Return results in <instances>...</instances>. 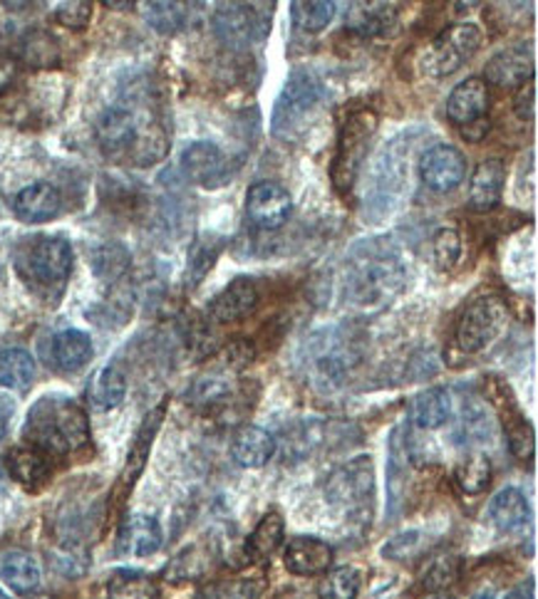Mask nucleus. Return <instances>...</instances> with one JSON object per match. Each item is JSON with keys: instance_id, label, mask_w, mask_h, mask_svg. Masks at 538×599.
Masks as SVG:
<instances>
[{"instance_id": "5fc2aeb1", "label": "nucleus", "mask_w": 538, "mask_h": 599, "mask_svg": "<svg viewBox=\"0 0 538 599\" xmlns=\"http://www.w3.org/2000/svg\"><path fill=\"white\" fill-rule=\"evenodd\" d=\"M472 599H496L494 592H479V595H474Z\"/></svg>"}, {"instance_id": "f3484780", "label": "nucleus", "mask_w": 538, "mask_h": 599, "mask_svg": "<svg viewBox=\"0 0 538 599\" xmlns=\"http://www.w3.org/2000/svg\"><path fill=\"white\" fill-rule=\"evenodd\" d=\"M164 414H167V402H162L159 406H154L152 412L147 416H144V422H142V426L137 431V436H134V441H132L127 464H124L122 476H120L117 490L122 493V498L127 496V493L134 488V483H137V478L142 476L144 466H147L149 451H152L154 438H157L159 428H162Z\"/></svg>"}, {"instance_id": "9d476101", "label": "nucleus", "mask_w": 538, "mask_h": 599, "mask_svg": "<svg viewBox=\"0 0 538 599\" xmlns=\"http://www.w3.org/2000/svg\"><path fill=\"white\" fill-rule=\"evenodd\" d=\"M325 496L335 506H343L348 515H365L372 506V496H375L372 458L360 456L350 461L348 466L338 468L328 481Z\"/></svg>"}, {"instance_id": "9b49d317", "label": "nucleus", "mask_w": 538, "mask_h": 599, "mask_svg": "<svg viewBox=\"0 0 538 599\" xmlns=\"http://www.w3.org/2000/svg\"><path fill=\"white\" fill-rule=\"evenodd\" d=\"M214 30L221 43L251 48L268 35V16L261 3H224L214 13Z\"/></svg>"}, {"instance_id": "49530a36", "label": "nucleus", "mask_w": 538, "mask_h": 599, "mask_svg": "<svg viewBox=\"0 0 538 599\" xmlns=\"http://www.w3.org/2000/svg\"><path fill=\"white\" fill-rule=\"evenodd\" d=\"M420 548H422V533L407 530V533L395 535V538L382 548V555L390 557V560H407V557H415Z\"/></svg>"}, {"instance_id": "f03ea898", "label": "nucleus", "mask_w": 538, "mask_h": 599, "mask_svg": "<svg viewBox=\"0 0 538 599\" xmlns=\"http://www.w3.org/2000/svg\"><path fill=\"white\" fill-rule=\"evenodd\" d=\"M407 282V262L390 238H370L350 250L345 292L358 304H380L395 298Z\"/></svg>"}, {"instance_id": "58836bf2", "label": "nucleus", "mask_w": 538, "mask_h": 599, "mask_svg": "<svg viewBox=\"0 0 538 599\" xmlns=\"http://www.w3.org/2000/svg\"><path fill=\"white\" fill-rule=\"evenodd\" d=\"M335 10L338 3H333V0H296V3H291V18L298 30L320 33L335 18Z\"/></svg>"}, {"instance_id": "cd10ccee", "label": "nucleus", "mask_w": 538, "mask_h": 599, "mask_svg": "<svg viewBox=\"0 0 538 599\" xmlns=\"http://www.w3.org/2000/svg\"><path fill=\"white\" fill-rule=\"evenodd\" d=\"M489 518L501 533H516L531 520V506L519 488H504L489 503Z\"/></svg>"}, {"instance_id": "dca6fc26", "label": "nucleus", "mask_w": 538, "mask_h": 599, "mask_svg": "<svg viewBox=\"0 0 538 599\" xmlns=\"http://www.w3.org/2000/svg\"><path fill=\"white\" fill-rule=\"evenodd\" d=\"M534 48L531 43H516L504 48L486 62L484 75L496 87H521L524 82L534 80Z\"/></svg>"}, {"instance_id": "4468645a", "label": "nucleus", "mask_w": 538, "mask_h": 599, "mask_svg": "<svg viewBox=\"0 0 538 599\" xmlns=\"http://www.w3.org/2000/svg\"><path fill=\"white\" fill-rule=\"evenodd\" d=\"M467 174V159L452 144H434L420 159V176L434 194H449L464 182Z\"/></svg>"}, {"instance_id": "0eeeda50", "label": "nucleus", "mask_w": 538, "mask_h": 599, "mask_svg": "<svg viewBox=\"0 0 538 599\" xmlns=\"http://www.w3.org/2000/svg\"><path fill=\"white\" fill-rule=\"evenodd\" d=\"M320 97H323V87L315 72L293 70L276 97L271 132L281 140H291L306 127V120L315 112Z\"/></svg>"}, {"instance_id": "8fccbe9b", "label": "nucleus", "mask_w": 538, "mask_h": 599, "mask_svg": "<svg viewBox=\"0 0 538 599\" xmlns=\"http://www.w3.org/2000/svg\"><path fill=\"white\" fill-rule=\"evenodd\" d=\"M18 78V62L8 55H0V94H3Z\"/></svg>"}, {"instance_id": "f8f14e48", "label": "nucleus", "mask_w": 538, "mask_h": 599, "mask_svg": "<svg viewBox=\"0 0 538 599\" xmlns=\"http://www.w3.org/2000/svg\"><path fill=\"white\" fill-rule=\"evenodd\" d=\"M489 396L492 404L496 406V412L501 416V424L506 431V441H509V448L514 458L519 461H531L534 451H536V434L534 426L529 424V419L524 416V412L516 404V399L511 394V389L506 386L499 380H489Z\"/></svg>"}, {"instance_id": "7c9ffc66", "label": "nucleus", "mask_w": 538, "mask_h": 599, "mask_svg": "<svg viewBox=\"0 0 538 599\" xmlns=\"http://www.w3.org/2000/svg\"><path fill=\"white\" fill-rule=\"evenodd\" d=\"M387 496H390V515H397L402 498L407 488V441L402 438V428H395L390 436V454H387Z\"/></svg>"}, {"instance_id": "f257e3e1", "label": "nucleus", "mask_w": 538, "mask_h": 599, "mask_svg": "<svg viewBox=\"0 0 538 599\" xmlns=\"http://www.w3.org/2000/svg\"><path fill=\"white\" fill-rule=\"evenodd\" d=\"M100 149L110 159L132 162L137 166H152L169 149V136L164 124L149 112L132 107L127 102L110 104L95 124Z\"/></svg>"}, {"instance_id": "a18cd8bd", "label": "nucleus", "mask_w": 538, "mask_h": 599, "mask_svg": "<svg viewBox=\"0 0 538 599\" xmlns=\"http://www.w3.org/2000/svg\"><path fill=\"white\" fill-rule=\"evenodd\" d=\"M92 260H95V262H92V266H95L97 276L115 280V278L122 276L124 270H127V266H130V254L122 246H102V248L95 250V256H92Z\"/></svg>"}, {"instance_id": "79ce46f5", "label": "nucleus", "mask_w": 538, "mask_h": 599, "mask_svg": "<svg viewBox=\"0 0 538 599\" xmlns=\"http://www.w3.org/2000/svg\"><path fill=\"white\" fill-rule=\"evenodd\" d=\"M186 13H189L186 3H144V18H147V23L164 35L177 33L186 23Z\"/></svg>"}, {"instance_id": "20e7f679", "label": "nucleus", "mask_w": 538, "mask_h": 599, "mask_svg": "<svg viewBox=\"0 0 538 599\" xmlns=\"http://www.w3.org/2000/svg\"><path fill=\"white\" fill-rule=\"evenodd\" d=\"M72 246L60 236H33L15 248V268L40 296H60L72 272Z\"/></svg>"}, {"instance_id": "a211bd4d", "label": "nucleus", "mask_w": 538, "mask_h": 599, "mask_svg": "<svg viewBox=\"0 0 538 599\" xmlns=\"http://www.w3.org/2000/svg\"><path fill=\"white\" fill-rule=\"evenodd\" d=\"M333 560L335 550L330 548L325 540L306 538V535H298V538L288 540L283 550L286 570L298 577L325 575L330 567H333Z\"/></svg>"}, {"instance_id": "5701e85b", "label": "nucleus", "mask_w": 538, "mask_h": 599, "mask_svg": "<svg viewBox=\"0 0 538 599\" xmlns=\"http://www.w3.org/2000/svg\"><path fill=\"white\" fill-rule=\"evenodd\" d=\"M15 216L25 224H45V220L55 218L62 208L60 192L53 184L38 182L25 186L23 192L15 196L13 202Z\"/></svg>"}, {"instance_id": "bb28decb", "label": "nucleus", "mask_w": 538, "mask_h": 599, "mask_svg": "<svg viewBox=\"0 0 538 599\" xmlns=\"http://www.w3.org/2000/svg\"><path fill=\"white\" fill-rule=\"evenodd\" d=\"M452 419V394L442 386H432L427 392L412 399L410 422L422 431H434Z\"/></svg>"}, {"instance_id": "de8ad7c7", "label": "nucleus", "mask_w": 538, "mask_h": 599, "mask_svg": "<svg viewBox=\"0 0 538 599\" xmlns=\"http://www.w3.org/2000/svg\"><path fill=\"white\" fill-rule=\"evenodd\" d=\"M90 18H92V3H62L55 10V20H58V23L70 28V30L87 28Z\"/></svg>"}, {"instance_id": "e433bc0d", "label": "nucleus", "mask_w": 538, "mask_h": 599, "mask_svg": "<svg viewBox=\"0 0 538 599\" xmlns=\"http://www.w3.org/2000/svg\"><path fill=\"white\" fill-rule=\"evenodd\" d=\"M492 461L486 454H472L454 468V483L467 496H482L492 486Z\"/></svg>"}, {"instance_id": "c9c22d12", "label": "nucleus", "mask_w": 538, "mask_h": 599, "mask_svg": "<svg viewBox=\"0 0 538 599\" xmlns=\"http://www.w3.org/2000/svg\"><path fill=\"white\" fill-rule=\"evenodd\" d=\"M107 599H159V587L144 572L117 570L107 580Z\"/></svg>"}, {"instance_id": "6e6552de", "label": "nucleus", "mask_w": 538, "mask_h": 599, "mask_svg": "<svg viewBox=\"0 0 538 599\" xmlns=\"http://www.w3.org/2000/svg\"><path fill=\"white\" fill-rule=\"evenodd\" d=\"M482 30L474 23H457L444 28L432 43L422 50L420 70L430 78L454 75L459 68L477 55L482 48Z\"/></svg>"}, {"instance_id": "473e14b6", "label": "nucleus", "mask_w": 538, "mask_h": 599, "mask_svg": "<svg viewBox=\"0 0 538 599\" xmlns=\"http://www.w3.org/2000/svg\"><path fill=\"white\" fill-rule=\"evenodd\" d=\"M224 250V238L214 236V234H204L192 244L189 248V258H186V290L199 288L204 278L209 276V270L214 268V262L219 260Z\"/></svg>"}, {"instance_id": "412c9836", "label": "nucleus", "mask_w": 538, "mask_h": 599, "mask_svg": "<svg viewBox=\"0 0 538 599\" xmlns=\"http://www.w3.org/2000/svg\"><path fill=\"white\" fill-rule=\"evenodd\" d=\"M50 461L53 458L35 446H15L8 451L6 468L20 486L28 490H38L53 476V464H50Z\"/></svg>"}, {"instance_id": "6ab92c4d", "label": "nucleus", "mask_w": 538, "mask_h": 599, "mask_svg": "<svg viewBox=\"0 0 538 599\" xmlns=\"http://www.w3.org/2000/svg\"><path fill=\"white\" fill-rule=\"evenodd\" d=\"M258 286L254 278H236L209 302V318L216 324L246 320L258 308Z\"/></svg>"}, {"instance_id": "423d86ee", "label": "nucleus", "mask_w": 538, "mask_h": 599, "mask_svg": "<svg viewBox=\"0 0 538 599\" xmlns=\"http://www.w3.org/2000/svg\"><path fill=\"white\" fill-rule=\"evenodd\" d=\"M380 127V117L375 110L362 107L348 114L338 134V146L333 156V166H330V178L340 196H348L360 176L362 164L370 152V144L375 140Z\"/></svg>"}, {"instance_id": "6e6d98bb", "label": "nucleus", "mask_w": 538, "mask_h": 599, "mask_svg": "<svg viewBox=\"0 0 538 599\" xmlns=\"http://www.w3.org/2000/svg\"><path fill=\"white\" fill-rule=\"evenodd\" d=\"M0 599H10V597H8L3 590H0Z\"/></svg>"}, {"instance_id": "c03bdc74", "label": "nucleus", "mask_w": 538, "mask_h": 599, "mask_svg": "<svg viewBox=\"0 0 538 599\" xmlns=\"http://www.w3.org/2000/svg\"><path fill=\"white\" fill-rule=\"evenodd\" d=\"M432 256L439 270H452L462 258V236L454 228H442L432 240Z\"/></svg>"}, {"instance_id": "c85d7f7f", "label": "nucleus", "mask_w": 538, "mask_h": 599, "mask_svg": "<svg viewBox=\"0 0 538 599\" xmlns=\"http://www.w3.org/2000/svg\"><path fill=\"white\" fill-rule=\"evenodd\" d=\"M283 540H286L283 515L271 510V513H266L261 520H258L254 533L248 535L244 550L254 562H263V560H268V557L281 550Z\"/></svg>"}, {"instance_id": "09e8293b", "label": "nucleus", "mask_w": 538, "mask_h": 599, "mask_svg": "<svg viewBox=\"0 0 538 599\" xmlns=\"http://www.w3.org/2000/svg\"><path fill=\"white\" fill-rule=\"evenodd\" d=\"M514 112L521 122H534V114H536V85H534V80L524 82V85L519 87V94H516V100H514Z\"/></svg>"}, {"instance_id": "a878e982", "label": "nucleus", "mask_w": 538, "mask_h": 599, "mask_svg": "<svg viewBox=\"0 0 538 599\" xmlns=\"http://www.w3.org/2000/svg\"><path fill=\"white\" fill-rule=\"evenodd\" d=\"M162 525L154 515H132L122 525L120 550L132 557H149L162 548Z\"/></svg>"}, {"instance_id": "4c0bfd02", "label": "nucleus", "mask_w": 538, "mask_h": 599, "mask_svg": "<svg viewBox=\"0 0 538 599\" xmlns=\"http://www.w3.org/2000/svg\"><path fill=\"white\" fill-rule=\"evenodd\" d=\"M263 590H266L263 575L231 577V580H219L201 587L196 599H261Z\"/></svg>"}, {"instance_id": "72a5a7b5", "label": "nucleus", "mask_w": 538, "mask_h": 599, "mask_svg": "<svg viewBox=\"0 0 538 599\" xmlns=\"http://www.w3.org/2000/svg\"><path fill=\"white\" fill-rule=\"evenodd\" d=\"M214 552L209 545H192V548L182 550L164 570L167 582H186V580H201V577L211 570Z\"/></svg>"}, {"instance_id": "aec40b11", "label": "nucleus", "mask_w": 538, "mask_h": 599, "mask_svg": "<svg viewBox=\"0 0 538 599\" xmlns=\"http://www.w3.org/2000/svg\"><path fill=\"white\" fill-rule=\"evenodd\" d=\"M444 110H447V117L454 124H459V127L484 120L486 110H489V87L479 78L464 80L449 92Z\"/></svg>"}, {"instance_id": "3c124183", "label": "nucleus", "mask_w": 538, "mask_h": 599, "mask_svg": "<svg viewBox=\"0 0 538 599\" xmlns=\"http://www.w3.org/2000/svg\"><path fill=\"white\" fill-rule=\"evenodd\" d=\"M486 132H489V120H477V122H472V124H467V127H462V136H464V140H467V142H474V144H477V142H482L484 140V136H486Z\"/></svg>"}, {"instance_id": "f704fd0d", "label": "nucleus", "mask_w": 538, "mask_h": 599, "mask_svg": "<svg viewBox=\"0 0 538 599\" xmlns=\"http://www.w3.org/2000/svg\"><path fill=\"white\" fill-rule=\"evenodd\" d=\"M35 380V360L30 352L20 347L0 352V386L13 389V392H25Z\"/></svg>"}, {"instance_id": "b1692460", "label": "nucleus", "mask_w": 538, "mask_h": 599, "mask_svg": "<svg viewBox=\"0 0 538 599\" xmlns=\"http://www.w3.org/2000/svg\"><path fill=\"white\" fill-rule=\"evenodd\" d=\"M276 454V438L266 428L246 424L236 431L231 456L241 468H263Z\"/></svg>"}, {"instance_id": "1a4fd4ad", "label": "nucleus", "mask_w": 538, "mask_h": 599, "mask_svg": "<svg viewBox=\"0 0 538 599\" xmlns=\"http://www.w3.org/2000/svg\"><path fill=\"white\" fill-rule=\"evenodd\" d=\"M509 322V308L496 296L472 300L457 322V344L462 352L479 354L501 338Z\"/></svg>"}, {"instance_id": "39448f33", "label": "nucleus", "mask_w": 538, "mask_h": 599, "mask_svg": "<svg viewBox=\"0 0 538 599\" xmlns=\"http://www.w3.org/2000/svg\"><path fill=\"white\" fill-rule=\"evenodd\" d=\"M358 342L355 334L345 328H330L313 334L306 344V364L315 380L313 384H323L325 389L343 384L362 360Z\"/></svg>"}, {"instance_id": "603ef678", "label": "nucleus", "mask_w": 538, "mask_h": 599, "mask_svg": "<svg viewBox=\"0 0 538 599\" xmlns=\"http://www.w3.org/2000/svg\"><path fill=\"white\" fill-rule=\"evenodd\" d=\"M504 599H536V585L531 580L521 582L519 587H514V590L506 595Z\"/></svg>"}, {"instance_id": "4d7b16f0", "label": "nucleus", "mask_w": 538, "mask_h": 599, "mask_svg": "<svg viewBox=\"0 0 538 599\" xmlns=\"http://www.w3.org/2000/svg\"><path fill=\"white\" fill-rule=\"evenodd\" d=\"M434 599H452V597H434Z\"/></svg>"}, {"instance_id": "2f4dec72", "label": "nucleus", "mask_w": 538, "mask_h": 599, "mask_svg": "<svg viewBox=\"0 0 538 599\" xmlns=\"http://www.w3.org/2000/svg\"><path fill=\"white\" fill-rule=\"evenodd\" d=\"M124 394H127V380H124V374L115 364L102 366V370L92 376V382L87 386V399L97 412L117 409L124 402Z\"/></svg>"}, {"instance_id": "7ed1b4c3", "label": "nucleus", "mask_w": 538, "mask_h": 599, "mask_svg": "<svg viewBox=\"0 0 538 599\" xmlns=\"http://www.w3.org/2000/svg\"><path fill=\"white\" fill-rule=\"evenodd\" d=\"M28 446H35L50 458L80 454L90 446V422L75 399L43 396L28 412L23 428Z\"/></svg>"}, {"instance_id": "393cba45", "label": "nucleus", "mask_w": 538, "mask_h": 599, "mask_svg": "<svg viewBox=\"0 0 538 599\" xmlns=\"http://www.w3.org/2000/svg\"><path fill=\"white\" fill-rule=\"evenodd\" d=\"M92 354L95 350H92L90 334L82 330H65L50 342V362L62 374L80 372L92 360Z\"/></svg>"}, {"instance_id": "4be33fe9", "label": "nucleus", "mask_w": 538, "mask_h": 599, "mask_svg": "<svg viewBox=\"0 0 538 599\" xmlns=\"http://www.w3.org/2000/svg\"><path fill=\"white\" fill-rule=\"evenodd\" d=\"M506 186V166L501 159H486L477 166L469 184V208L477 214H489L501 204Z\"/></svg>"}, {"instance_id": "ddd939ff", "label": "nucleus", "mask_w": 538, "mask_h": 599, "mask_svg": "<svg viewBox=\"0 0 538 599\" xmlns=\"http://www.w3.org/2000/svg\"><path fill=\"white\" fill-rule=\"evenodd\" d=\"M293 214V198L281 184L258 182L246 194V216L254 226L278 230Z\"/></svg>"}, {"instance_id": "864d4df0", "label": "nucleus", "mask_w": 538, "mask_h": 599, "mask_svg": "<svg viewBox=\"0 0 538 599\" xmlns=\"http://www.w3.org/2000/svg\"><path fill=\"white\" fill-rule=\"evenodd\" d=\"M6 431H8V422H6V416H3V414H0V441H3V436H6Z\"/></svg>"}, {"instance_id": "2eb2a0df", "label": "nucleus", "mask_w": 538, "mask_h": 599, "mask_svg": "<svg viewBox=\"0 0 538 599\" xmlns=\"http://www.w3.org/2000/svg\"><path fill=\"white\" fill-rule=\"evenodd\" d=\"M182 172L189 182L219 188L229 178V162H226L224 152L214 142H194L182 152Z\"/></svg>"}, {"instance_id": "c756f323", "label": "nucleus", "mask_w": 538, "mask_h": 599, "mask_svg": "<svg viewBox=\"0 0 538 599\" xmlns=\"http://www.w3.org/2000/svg\"><path fill=\"white\" fill-rule=\"evenodd\" d=\"M0 580L18 595H30L43 582V572H40L38 560L30 552H10L0 562Z\"/></svg>"}, {"instance_id": "ea45409f", "label": "nucleus", "mask_w": 538, "mask_h": 599, "mask_svg": "<svg viewBox=\"0 0 538 599\" xmlns=\"http://www.w3.org/2000/svg\"><path fill=\"white\" fill-rule=\"evenodd\" d=\"M362 585V575L355 567H335V570H328L323 580L318 585V597L320 599H355Z\"/></svg>"}, {"instance_id": "37998d69", "label": "nucleus", "mask_w": 538, "mask_h": 599, "mask_svg": "<svg viewBox=\"0 0 538 599\" xmlns=\"http://www.w3.org/2000/svg\"><path fill=\"white\" fill-rule=\"evenodd\" d=\"M23 60L33 68H53L60 60V50L53 35L48 33H33L25 38L23 43Z\"/></svg>"}, {"instance_id": "a19ab883", "label": "nucleus", "mask_w": 538, "mask_h": 599, "mask_svg": "<svg viewBox=\"0 0 538 599\" xmlns=\"http://www.w3.org/2000/svg\"><path fill=\"white\" fill-rule=\"evenodd\" d=\"M459 577V560L454 555H439L424 567L420 580H417V590L420 592H442L447 590L449 585L457 582Z\"/></svg>"}]
</instances>
